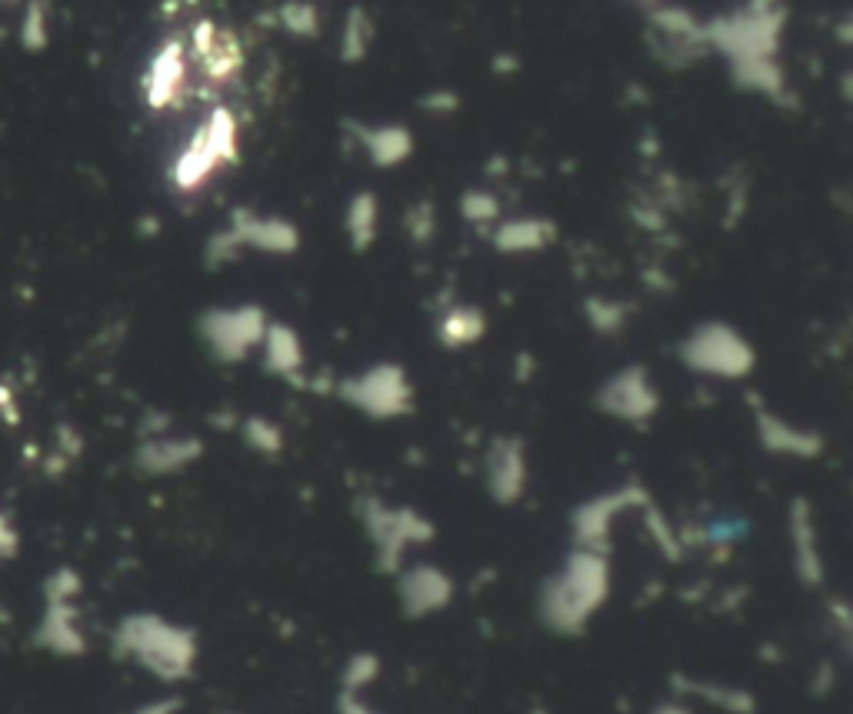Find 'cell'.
Returning a JSON list of instances; mask_svg holds the SVG:
<instances>
[{
	"label": "cell",
	"mask_w": 853,
	"mask_h": 714,
	"mask_svg": "<svg viewBox=\"0 0 853 714\" xmlns=\"http://www.w3.org/2000/svg\"><path fill=\"white\" fill-rule=\"evenodd\" d=\"M237 157H240L237 120L227 110H214L201 127H197L190 144L174 161L170 180L177 184V190H201L217 171H224Z\"/></svg>",
	"instance_id": "obj_1"
},
{
	"label": "cell",
	"mask_w": 853,
	"mask_h": 714,
	"mask_svg": "<svg viewBox=\"0 0 853 714\" xmlns=\"http://www.w3.org/2000/svg\"><path fill=\"white\" fill-rule=\"evenodd\" d=\"M684 361L707 374L737 377V374L750 371L754 354H750V344L734 328H727V324H703V328H697L687 338Z\"/></svg>",
	"instance_id": "obj_2"
},
{
	"label": "cell",
	"mask_w": 853,
	"mask_h": 714,
	"mask_svg": "<svg viewBox=\"0 0 853 714\" xmlns=\"http://www.w3.org/2000/svg\"><path fill=\"white\" fill-rule=\"evenodd\" d=\"M201 335L211 344V351L221 361H237L247 358V351L253 344L264 341L268 335V314L247 304V307H221L204 314L201 320Z\"/></svg>",
	"instance_id": "obj_3"
},
{
	"label": "cell",
	"mask_w": 853,
	"mask_h": 714,
	"mask_svg": "<svg viewBox=\"0 0 853 714\" xmlns=\"http://www.w3.org/2000/svg\"><path fill=\"white\" fill-rule=\"evenodd\" d=\"M344 395L367 414H377V418H390V414H401L411 408V384L404 377L401 367H390V364H380L374 371H367L364 377H354Z\"/></svg>",
	"instance_id": "obj_4"
},
{
	"label": "cell",
	"mask_w": 853,
	"mask_h": 714,
	"mask_svg": "<svg viewBox=\"0 0 853 714\" xmlns=\"http://www.w3.org/2000/svg\"><path fill=\"white\" fill-rule=\"evenodd\" d=\"M187 91V47L180 40H167L144 74V101L154 110L174 107Z\"/></svg>",
	"instance_id": "obj_5"
},
{
	"label": "cell",
	"mask_w": 853,
	"mask_h": 714,
	"mask_svg": "<svg viewBox=\"0 0 853 714\" xmlns=\"http://www.w3.org/2000/svg\"><path fill=\"white\" fill-rule=\"evenodd\" d=\"M653 31H657V37L664 40V63H674V60H697L710 44H707V31L680 8H667V11H657L653 14Z\"/></svg>",
	"instance_id": "obj_6"
},
{
	"label": "cell",
	"mask_w": 853,
	"mask_h": 714,
	"mask_svg": "<svg viewBox=\"0 0 853 714\" xmlns=\"http://www.w3.org/2000/svg\"><path fill=\"white\" fill-rule=\"evenodd\" d=\"M227 237L240 247H253V250H271V254H291L300 244V234L294 224L281 221V218H253L250 211H237L234 224L227 227Z\"/></svg>",
	"instance_id": "obj_7"
},
{
	"label": "cell",
	"mask_w": 853,
	"mask_h": 714,
	"mask_svg": "<svg viewBox=\"0 0 853 714\" xmlns=\"http://www.w3.org/2000/svg\"><path fill=\"white\" fill-rule=\"evenodd\" d=\"M601 401H604V408H607V411H614V414H620V418H630V421H637V418H647V414H653V408H657V391H653V387H650V381H647V371H640V367H630V371H624V374L611 377V384L604 387Z\"/></svg>",
	"instance_id": "obj_8"
},
{
	"label": "cell",
	"mask_w": 853,
	"mask_h": 714,
	"mask_svg": "<svg viewBox=\"0 0 853 714\" xmlns=\"http://www.w3.org/2000/svg\"><path fill=\"white\" fill-rule=\"evenodd\" d=\"M557 237V227L547 218H517L503 221L494 234L497 250L503 254H528V250H544Z\"/></svg>",
	"instance_id": "obj_9"
},
{
	"label": "cell",
	"mask_w": 853,
	"mask_h": 714,
	"mask_svg": "<svg viewBox=\"0 0 853 714\" xmlns=\"http://www.w3.org/2000/svg\"><path fill=\"white\" fill-rule=\"evenodd\" d=\"M360 144L367 148V154L377 167L401 164L414 151V138L401 124H383V127H374V131H360Z\"/></svg>",
	"instance_id": "obj_10"
},
{
	"label": "cell",
	"mask_w": 853,
	"mask_h": 714,
	"mask_svg": "<svg viewBox=\"0 0 853 714\" xmlns=\"http://www.w3.org/2000/svg\"><path fill=\"white\" fill-rule=\"evenodd\" d=\"M490 488L500 501H513L523 488V454L517 441H500L490 454Z\"/></svg>",
	"instance_id": "obj_11"
},
{
	"label": "cell",
	"mask_w": 853,
	"mask_h": 714,
	"mask_svg": "<svg viewBox=\"0 0 853 714\" xmlns=\"http://www.w3.org/2000/svg\"><path fill=\"white\" fill-rule=\"evenodd\" d=\"M484 335V314L477 307H453L443 320H440V338L447 348H464V344H474L477 338Z\"/></svg>",
	"instance_id": "obj_12"
},
{
	"label": "cell",
	"mask_w": 853,
	"mask_h": 714,
	"mask_svg": "<svg viewBox=\"0 0 853 714\" xmlns=\"http://www.w3.org/2000/svg\"><path fill=\"white\" fill-rule=\"evenodd\" d=\"M377 214H380V208L374 201V194H367V190H360L347 204V237L357 250H367L370 241L377 237Z\"/></svg>",
	"instance_id": "obj_13"
},
{
	"label": "cell",
	"mask_w": 853,
	"mask_h": 714,
	"mask_svg": "<svg viewBox=\"0 0 853 714\" xmlns=\"http://www.w3.org/2000/svg\"><path fill=\"white\" fill-rule=\"evenodd\" d=\"M264 348H268V364L277 374H291L294 367H300V341L291 328L284 324H274L264 335Z\"/></svg>",
	"instance_id": "obj_14"
},
{
	"label": "cell",
	"mask_w": 853,
	"mask_h": 714,
	"mask_svg": "<svg viewBox=\"0 0 853 714\" xmlns=\"http://www.w3.org/2000/svg\"><path fill=\"white\" fill-rule=\"evenodd\" d=\"M370 44H374V24H370V17L364 14V8H354L351 17H347V24H344V44H341V54H344V60L357 63V60L367 57Z\"/></svg>",
	"instance_id": "obj_15"
},
{
	"label": "cell",
	"mask_w": 853,
	"mask_h": 714,
	"mask_svg": "<svg viewBox=\"0 0 853 714\" xmlns=\"http://www.w3.org/2000/svg\"><path fill=\"white\" fill-rule=\"evenodd\" d=\"M21 44L27 50H40L47 47V11L40 0H31L27 11H24V21H21Z\"/></svg>",
	"instance_id": "obj_16"
},
{
	"label": "cell",
	"mask_w": 853,
	"mask_h": 714,
	"mask_svg": "<svg viewBox=\"0 0 853 714\" xmlns=\"http://www.w3.org/2000/svg\"><path fill=\"white\" fill-rule=\"evenodd\" d=\"M281 21L287 31L300 34V37H313L317 34V11L310 4H304V0H297V4H284L281 8Z\"/></svg>",
	"instance_id": "obj_17"
},
{
	"label": "cell",
	"mask_w": 853,
	"mask_h": 714,
	"mask_svg": "<svg viewBox=\"0 0 853 714\" xmlns=\"http://www.w3.org/2000/svg\"><path fill=\"white\" fill-rule=\"evenodd\" d=\"M760 428L770 431V434L777 431V437H767L770 447H777V450H794V454H807V447H804V434H801V431L786 428V424H780V421H770L767 414H760Z\"/></svg>",
	"instance_id": "obj_18"
},
{
	"label": "cell",
	"mask_w": 853,
	"mask_h": 714,
	"mask_svg": "<svg viewBox=\"0 0 853 714\" xmlns=\"http://www.w3.org/2000/svg\"><path fill=\"white\" fill-rule=\"evenodd\" d=\"M464 214H467V221H474V224H481V221H497L500 204L494 201V194H487V190H467V194H464Z\"/></svg>",
	"instance_id": "obj_19"
},
{
	"label": "cell",
	"mask_w": 853,
	"mask_h": 714,
	"mask_svg": "<svg viewBox=\"0 0 853 714\" xmlns=\"http://www.w3.org/2000/svg\"><path fill=\"white\" fill-rule=\"evenodd\" d=\"M407 231L414 234V241H427V237L434 234V208L420 201V204H417V208L411 211Z\"/></svg>",
	"instance_id": "obj_20"
},
{
	"label": "cell",
	"mask_w": 853,
	"mask_h": 714,
	"mask_svg": "<svg viewBox=\"0 0 853 714\" xmlns=\"http://www.w3.org/2000/svg\"><path fill=\"white\" fill-rule=\"evenodd\" d=\"M0 548H11V531L4 525V517H0Z\"/></svg>",
	"instance_id": "obj_21"
},
{
	"label": "cell",
	"mask_w": 853,
	"mask_h": 714,
	"mask_svg": "<svg viewBox=\"0 0 853 714\" xmlns=\"http://www.w3.org/2000/svg\"><path fill=\"white\" fill-rule=\"evenodd\" d=\"M8 4H17V0H0V8H8Z\"/></svg>",
	"instance_id": "obj_22"
}]
</instances>
